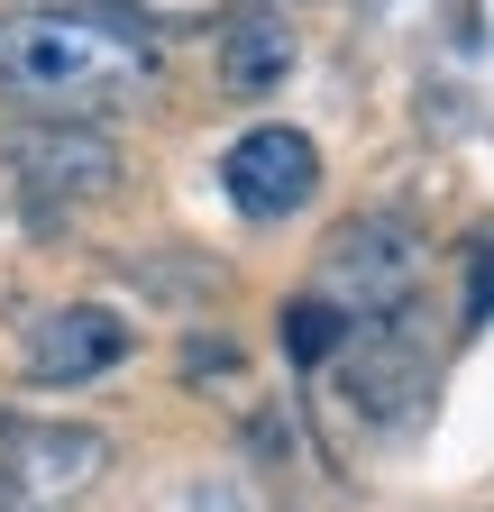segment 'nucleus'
<instances>
[{"instance_id": "obj_5", "label": "nucleus", "mask_w": 494, "mask_h": 512, "mask_svg": "<svg viewBox=\"0 0 494 512\" xmlns=\"http://www.w3.org/2000/svg\"><path fill=\"white\" fill-rule=\"evenodd\" d=\"M10 174L19 183H37V192H74V202H101V192L119 183V147L110 138H92V128H55V119H37V128H10Z\"/></svg>"}, {"instance_id": "obj_1", "label": "nucleus", "mask_w": 494, "mask_h": 512, "mask_svg": "<svg viewBox=\"0 0 494 512\" xmlns=\"http://www.w3.org/2000/svg\"><path fill=\"white\" fill-rule=\"evenodd\" d=\"M147 92V46L110 37L65 10H19L0 19V101L46 110L55 128H83L101 110H129Z\"/></svg>"}, {"instance_id": "obj_10", "label": "nucleus", "mask_w": 494, "mask_h": 512, "mask_svg": "<svg viewBox=\"0 0 494 512\" xmlns=\"http://www.w3.org/2000/svg\"><path fill=\"white\" fill-rule=\"evenodd\" d=\"M494 320V238L476 247V266H467V330H485Z\"/></svg>"}, {"instance_id": "obj_9", "label": "nucleus", "mask_w": 494, "mask_h": 512, "mask_svg": "<svg viewBox=\"0 0 494 512\" xmlns=\"http://www.w3.org/2000/svg\"><path fill=\"white\" fill-rule=\"evenodd\" d=\"M348 348V320L321 302V293H302V302H284V357L293 366H330Z\"/></svg>"}, {"instance_id": "obj_2", "label": "nucleus", "mask_w": 494, "mask_h": 512, "mask_svg": "<svg viewBox=\"0 0 494 512\" xmlns=\"http://www.w3.org/2000/svg\"><path fill=\"white\" fill-rule=\"evenodd\" d=\"M412 284H421V229L394 220V211L348 220L330 238V256H321V302L348 320V330L357 320H394L412 302Z\"/></svg>"}, {"instance_id": "obj_4", "label": "nucleus", "mask_w": 494, "mask_h": 512, "mask_svg": "<svg viewBox=\"0 0 494 512\" xmlns=\"http://www.w3.org/2000/svg\"><path fill=\"white\" fill-rule=\"evenodd\" d=\"M119 357H129V320L101 311V302L37 311V320H28V348H19L28 384H92V375H110Z\"/></svg>"}, {"instance_id": "obj_7", "label": "nucleus", "mask_w": 494, "mask_h": 512, "mask_svg": "<svg viewBox=\"0 0 494 512\" xmlns=\"http://www.w3.org/2000/svg\"><path fill=\"white\" fill-rule=\"evenodd\" d=\"M101 467H110V439L83 430V421H19V430H10V476H19L28 503H65V494H83Z\"/></svg>"}, {"instance_id": "obj_3", "label": "nucleus", "mask_w": 494, "mask_h": 512, "mask_svg": "<svg viewBox=\"0 0 494 512\" xmlns=\"http://www.w3.org/2000/svg\"><path fill=\"white\" fill-rule=\"evenodd\" d=\"M220 183H229V202L247 220H293L321 192V147L302 138V128L266 119V128H247V138L220 156Z\"/></svg>"}, {"instance_id": "obj_6", "label": "nucleus", "mask_w": 494, "mask_h": 512, "mask_svg": "<svg viewBox=\"0 0 494 512\" xmlns=\"http://www.w3.org/2000/svg\"><path fill=\"white\" fill-rule=\"evenodd\" d=\"M421 394H430V366H421V348L403 339V320L357 330V348H348V412H366L376 430H403Z\"/></svg>"}, {"instance_id": "obj_8", "label": "nucleus", "mask_w": 494, "mask_h": 512, "mask_svg": "<svg viewBox=\"0 0 494 512\" xmlns=\"http://www.w3.org/2000/svg\"><path fill=\"white\" fill-rule=\"evenodd\" d=\"M284 74H293V37H284L275 19H238L229 46H220V83L257 101V92H275Z\"/></svg>"}]
</instances>
